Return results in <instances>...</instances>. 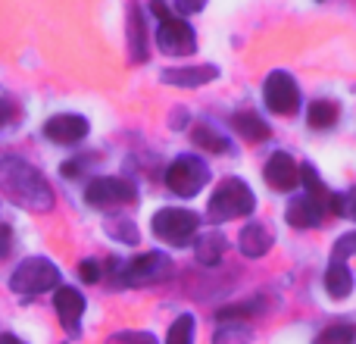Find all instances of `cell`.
<instances>
[{
    "mask_svg": "<svg viewBox=\"0 0 356 344\" xmlns=\"http://www.w3.org/2000/svg\"><path fill=\"white\" fill-rule=\"evenodd\" d=\"M288 222L294 228H316L322 226V219H325V213H322L316 203H309L307 197H294V201L288 203Z\"/></svg>",
    "mask_w": 356,
    "mask_h": 344,
    "instance_id": "cell-15",
    "label": "cell"
},
{
    "mask_svg": "<svg viewBox=\"0 0 356 344\" xmlns=\"http://www.w3.org/2000/svg\"><path fill=\"white\" fill-rule=\"evenodd\" d=\"M63 175L75 178V175H79V163H63Z\"/></svg>",
    "mask_w": 356,
    "mask_h": 344,
    "instance_id": "cell-34",
    "label": "cell"
},
{
    "mask_svg": "<svg viewBox=\"0 0 356 344\" xmlns=\"http://www.w3.org/2000/svg\"><path fill=\"white\" fill-rule=\"evenodd\" d=\"M253 207H257V197H253L250 185L241 182V178H222L216 185V191L209 194V203H207V213H209V222H228V219H241V216H250Z\"/></svg>",
    "mask_w": 356,
    "mask_h": 344,
    "instance_id": "cell-2",
    "label": "cell"
},
{
    "mask_svg": "<svg viewBox=\"0 0 356 344\" xmlns=\"http://www.w3.org/2000/svg\"><path fill=\"white\" fill-rule=\"evenodd\" d=\"M54 307H56V313H60L63 326H66L72 335H79V329H75V326H79L81 313H85V297H81V291L72 288V285H63V288H56Z\"/></svg>",
    "mask_w": 356,
    "mask_h": 344,
    "instance_id": "cell-12",
    "label": "cell"
},
{
    "mask_svg": "<svg viewBox=\"0 0 356 344\" xmlns=\"http://www.w3.org/2000/svg\"><path fill=\"white\" fill-rule=\"evenodd\" d=\"M79 276H81V282L97 285L100 276H104V269H100L97 260H81V263H79Z\"/></svg>",
    "mask_w": 356,
    "mask_h": 344,
    "instance_id": "cell-29",
    "label": "cell"
},
{
    "mask_svg": "<svg viewBox=\"0 0 356 344\" xmlns=\"http://www.w3.org/2000/svg\"><path fill=\"white\" fill-rule=\"evenodd\" d=\"M175 272V263L160 251L141 253V257L129 260V263L119 269V285H129V288H147V285H160L169 282Z\"/></svg>",
    "mask_w": 356,
    "mask_h": 344,
    "instance_id": "cell-3",
    "label": "cell"
},
{
    "mask_svg": "<svg viewBox=\"0 0 356 344\" xmlns=\"http://www.w3.org/2000/svg\"><path fill=\"white\" fill-rule=\"evenodd\" d=\"M325 291L334 297V301H341V297H347L353 291V272L347 269V263H341V260H332V263H328Z\"/></svg>",
    "mask_w": 356,
    "mask_h": 344,
    "instance_id": "cell-17",
    "label": "cell"
},
{
    "mask_svg": "<svg viewBox=\"0 0 356 344\" xmlns=\"http://www.w3.org/2000/svg\"><path fill=\"white\" fill-rule=\"evenodd\" d=\"M154 235L160 241L172 247H184L188 241H194L197 228H200V216L194 210H184V207H163L154 213Z\"/></svg>",
    "mask_w": 356,
    "mask_h": 344,
    "instance_id": "cell-4",
    "label": "cell"
},
{
    "mask_svg": "<svg viewBox=\"0 0 356 344\" xmlns=\"http://www.w3.org/2000/svg\"><path fill=\"white\" fill-rule=\"evenodd\" d=\"M207 178H209V169H207V163H203L200 157L181 154V157H175V160L169 163L166 188L172 191V194H178V197H194L197 191L207 185Z\"/></svg>",
    "mask_w": 356,
    "mask_h": 344,
    "instance_id": "cell-7",
    "label": "cell"
},
{
    "mask_svg": "<svg viewBox=\"0 0 356 344\" xmlns=\"http://www.w3.org/2000/svg\"><path fill=\"white\" fill-rule=\"evenodd\" d=\"M213 79H219V66H188V69H166L160 72L163 85H175V88H200L209 85Z\"/></svg>",
    "mask_w": 356,
    "mask_h": 344,
    "instance_id": "cell-13",
    "label": "cell"
},
{
    "mask_svg": "<svg viewBox=\"0 0 356 344\" xmlns=\"http://www.w3.org/2000/svg\"><path fill=\"white\" fill-rule=\"evenodd\" d=\"M0 344H25V341H19L16 335H0Z\"/></svg>",
    "mask_w": 356,
    "mask_h": 344,
    "instance_id": "cell-35",
    "label": "cell"
},
{
    "mask_svg": "<svg viewBox=\"0 0 356 344\" xmlns=\"http://www.w3.org/2000/svg\"><path fill=\"white\" fill-rule=\"evenodd\" d=\"M88 129H91L88 119L79 113H60V116H50L44 123V135L56 144H79L88 135Z\"/></svg>",
    "mask_w": 356,
    "mask_h": 344,
    "instance_id": "cell-10",
    "label": "cell"
},
{
    "mask_svg": "<svg viewBox=\"0 0 356 344\" xmlns=\"http://www.w3.org/2000/svg\"><path fill=\"white\" fill-rule=\"evenodd\" d=\"M272 241H275V235H272V228L266 226V222H250V226H244V232H241L238 247L244 257L257 260V257H263V253H269Z\"/></svg>",
    "mask_w": 356,
    "mask_h": 344,
    "instance_id": "cell-14",
    "label": "cell"
},
{
    "mask_svg": "<svg viewBox=\"0 0 356 344\" xmlns=\"http://www.w3.org/2000/svg\"><path fill=\"white\" fill-rule=\"evenodd\" d=\"M85 201L91 203L94 210H116V207H125V203H135L138 188H135V182H129V178L100 175L85 188Z\"/></svg>",
    "mask_w": 356,
    "mask_h": 344,
    "instance_id": "cell-6",
    "label": "cell"
},
{
    "mask_svg": "<svg viewBox=\"0 0 356 344\" xmlns=\"http://www.w3.org/2000/svg\"><path fill=\"white\" fill-rule=\"evenodd\" d=\"M156 44H160V50L169 56H188L197 50V35L188 25V19L169 13V16H163L160 25H156Z\"/></svg>",
    "mask_w": 356,
    "mask_h": 344,
    "instance_id": "cell-9",
    "label": "cell"
},
{
    "mask_svg": "<svg viewBox=\"0 0 356 344\" xmlns=\"http://www.w3.org/2000/svg\"><path fill=\"white\" fill-rule=\"evenodd\" d=\"M213 344H250V326L247 322H222Z\"/></svg>",
    "mask_w": 356,
    "mask_h": 344,
    "instance_id": "cell-25",
    "label": "cell"
},
{
    "mask_svg": "<svg viewBox=\"0 0 356 344\" xmlns=\"http://www.w3.org/2000/svg\"><path fill=\"white\" fill-rule=\"evenodd\" d=\"M191 138H194V144L200 150H209V154H228V138L219 135V132L213 129V125H197L194 132H191Z\"/></svg>",
    "mask_w": 356,
    "mask_h": 344,
    "instance_id": "cell-21",
    "label": "cell"
},
{
    "mask_svg": "<svg viewBox=\"0 0 356 344\" xmlns=\"http://www.w3.org/2000/svg\"><path fill=\"white\" fill-rule=\"evenodd\" d=\"M129 47L131 60L144 63L147 60V38H144V16L138 6H129Z\"/></svg>",
    "mask_w": 356,
    "mask_h": 344,
    "instance_id": "cell-19",
    "label": "cell"
},
{
    "mask_svg": "<svg viewBox=\"0 0 356 344\" xmlns=\"http://www.w3.org/2000/svg\"><path fill=\"white\" fill-rule=\"evenodd\" d=\"M263 100L275 116H294L300 110V88L291 72H269L263 85Z\"/></svg>",
    "mask_w": 356,
    "mask_h": 344,
    "instance_id": "cell-8",
    "label": "cell"
},
{
    "mask_svg": "<svg viewBox=\"0 0 356 344\" xmlns=\"http://www.w3.org/2000/svg\"><path fill=\"white\" fill-rule=\"evenodd\" d=\"M0 191L29 213H47L54 207V188L22 157H3L0 160Z\"/></svg>",
    "mask_w": 356,
    "mask_h": 344,
    "instance_id": "cell-1",
    "label": "cell"
},
{
    "mask_svg": "<svg viewBox=\"0 0 356 344\" xmlns=\"http://www.w3.org/2000/svg\"><path fill=\"white\" fill-rule=\"evenodd\" d=\"M166 344H194V316L191 313L178 316L172 322V329H169Z\"/></svg>",
    "mask_w": 356,
    "mask_h": 344,
    "instance_id": "cell-26",
    "label": "cell"
},
{
    "mask_svg": "<svg viewBox=\"0 0 356 344\" xmlns=\"http://www.w3.org/2000/svg\"><path fill=\"white\" fill-rule=\"evenodd\" d=\"M10 247H13V232H10V226H0V260L10 257Z\"/></svg>",
    "mask_w": 356,
    "mask_h": 344,
    "instance_id": "cell-30",
    "label": "cell"
},
{
    "mask_svg": "<svg viewBox=\"0 0 356 344\" xmlns=\"http://www.w3.org/2000/svg\"><path fill=\"white\" fill-rule=\"evenodd\" d=\"M263 175H266V182H269V188L291 191V188H297V182H300V166L294 163V157H291V154L278 150V154L269 157Z\"/></svg>",
    "mask_w": 356,
    "mask_h": 344,
    "instance_id": "cell-11",
    "label": "cell"
},
{
    "mask_svg": "<svg viewBox=\"0 0 356 344\" xmlns=\"http://www.w3.org/2000/svg\"><path fill=\"white\" fill-rule=\"evenodd\" d=\"M13 116H16V107H13L6 97H0V129H3V125H10Z\"/></svg>",
    "mask_w": 356,
    "mask_h": 344,
    "instance_id": "cell-32",
    "label": "cell"
},
{
    "mask_svg": "<svg viewBox=\"0 0 356 344\" xmlns=\"http://www.w3.org/2000/svg\"><path fill=\"white\" fill-rule=\"evenodd\" d=\"M104 232L110 235V238L122 241V244H138V238H141V235H138V228H135V222L122 219V216H113V219H106Z\"/></svg>",
    "mask_w": 356,
    "mask_h": 344,
    "instance_id": "cell-23",
    "label": "cell"
},
{
    "mask_svg": "<svg viewBox=\"0 0 356 344\" xmlns=\"http://www.w3.org/2000/svg\"><path fill=\"white\" fill-rule=\"evenodd\" d=\"M232 125H234V132H238L244 141L257 144V141H266V138H269V125H266V119H259V113H253V110L234 113Z\"/></svg>",
    "mask_w": 356,
    "mask_h": 344,
    "instance_id": "cell-16",
    "label": "cell"
},
{
    "mask_svg": "<svg viewBox=\"0 0 356 344\" xmlns=\"http://www.w3.org/2000/svg\"><path fill=\"white\" fill-rule=\"evenodd\" d=\"M257 313H263V301L259 297H250L247 304H234V307H222L219 313V320L222 322H228V320H234V322H247L250 316H257Z\"/></svg>",
    "mask_w": 356,
    "mask_h": 344,
    "instance_id": "cell-24",
    "label": "cell"
},
{
    "mask_svg": "<svg viewBox=\"0 0 356 344\" xmlns=\"http://www.w3.org/2000/svg\"><path fill=\"white\" fill-rule=\"evenodd\" d=\"M60 285V269L56 263H50L47 257H29L13 269L10 276V288L16 295H41L47 288Z\"/></svg>",
    "mask_w": 356,
    "mask_h": 344,
    "instance_id": "cell-5",
    "label": "cell"
},
{
    "mask_svg": "<svg viewBox=\"0 0 356 344\" xmlns=\"http://www.w3.org/2000/svg\"><path fill=\"white\" fill-rule=\"evenodd\" d=\"M338 116H341V107L334 100H313L307 110V125H313V129H332L338 123Z\"/></svg>",
    "mask_w": 356,
    "mask_h": 344,
    "instance_id": "cell-20",
    "label": "cell"
},
{
    "mask_svg": "<svg viewBox=\"0 0 356 344\" xmlns=\"http://www.w3.org/2000/svg\"><path fill=\"white\" fill-rule=\"evenodd\" d=\"M175 10L178 13H197V10H203V3H175Z\"/></svg>",
    "mask_w": 356,
    "mask_h": 344,
    "instance_id": "cell-33",
    "label": "cell"
},
{
    "mask_svg": "<svg viewBox=\"0 0 356 344\" xmlns=\"http://www.w3.org/2000/svg\"><path fill=\"white\" fill-rule=\"evenodd\" d=\"M344 216L356 222V185L350 191H344Z\"/></svg>",
    "mask_w": 356,
    "mask_h": 344,
    "instance_id": "cell-31",
    "label": "cell"
},
{
    "mask_svg": "<svg viewBox=\"0 0 356 344\" xmlns=\"http://www.w3.org/2000/svg\"><path fill=\"white\" fill-rule=\"evenodd\" d=\"M313 344H356V322L338 320L316 335Z\"/></svg>",
    "mask_w": 356,
    "mask_h": 344,
    "instance_id": "cell-22",
    "label": "cell"
},
{
    "mask_svg": "<svg viewBox=\"0 0 356 344\" xmlns=\"http://www.w3.org/2000/svg\"><path fill=\"white\" fill-rule=\"evenodd\" d=\"M106 344H160L150 332H116L106 338Z\"/></svg>",
    "mask_w": 356,
    "mask_h": 344,
    "instance_id": "cell-28",
    "label": "cell"
},
{
    "mask_svg": "<svg viewBox=\"0 0 356 344\" xmlns=\"http://www.w3.org/2000/svg\"><path fill=\"white\" fill-rule=\"evenodd\" d=\"M347 257H356V232L341 235V238L334 241V247H332V260L347 263Z\"/></svg>",
    "mask_w": 356,
    "mask_h": 344,
    "instance_id": "cell-27",
    "label": "cell"
},
{
    "mask_svg": "<svg viewBox=\"0 0 356 344\" xmlns=\"http://www.w3.org/2000/svg\"><path fill=\"white\" fill-rule=\"evenodd\" d=\"M225 247H228V241L222 238L219 232H207V235H200L197 238V263H203V266H216L222 257H225Z\"/></svg>",
    "mask_w": 356,
    "mask_h": 344,
    "instance_id": "cell-18",
    "label": "cell"
}]
</instances>
